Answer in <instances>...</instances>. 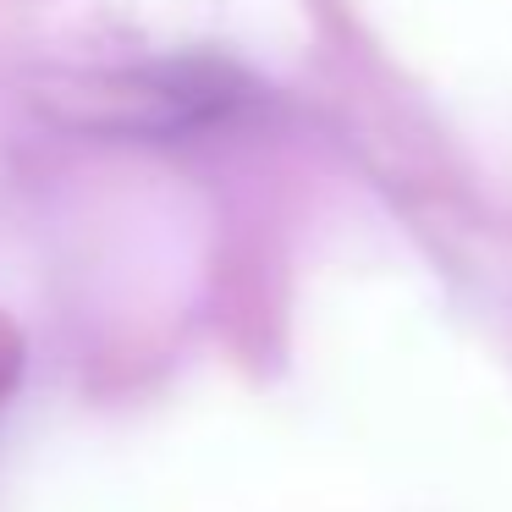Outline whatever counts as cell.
Segmentation results:
<instances>
[{"label":"cell","mask_w":512,"mask_h":512,"mask_svg":"<svg viewBox=\"0 0 512 512\" xmlns=\"http://www.w3.org/2000/svg\"><path fill=\"white\" fill-rule=\"evenodd\" d=\"M226 105H232L226 78L199 67H155L122 72L111 83H89V116H105L111 127H133V133L193 127L204 116H221Z\"/></svg>","instance_id":"cell-1"}]
</instances>
